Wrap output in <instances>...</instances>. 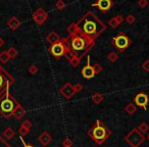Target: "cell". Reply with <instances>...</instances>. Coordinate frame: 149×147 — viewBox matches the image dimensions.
Listing matches in <instances>:
<instances>
[{"label": "cell", "instance_id": "cell-1", "mask_svg": "<svg viewBox=\"0 0 149 147\" xmlns=\"http://www.w3.org/2000/svg\"><path fill=\"white\" fill-rule=\"evenodd\" d=\"M61 41L81 60L95 45V40L86 36L80 32V30H78L77 33L74 35H68V37L62 38Z\"/></svg>", "mask_w": 149, "mask_h": 147}, {"label": "cell", "instance_id": "cell-2", "mask_svg": "<svg viewBox=\"0 0 149 147\" xmlns=\"http://www.w3.org/2000/svg\"><path fill=\"white\" fill-rule=\"evenodd\" d=\"M77 26L80 32L85 34L86 36L96 40L106 30V25L92 11H87L81 19L78 21Z\"/></svg>", "mask_w": 149, "mask_h": 147}, {"label": "cell", "instance_id": "cell-3", "mask_svg": "<svg viewBox=\"0 0 149 147\" xmlns=\"http://www.w3.org/2000/svg\"><path fill=\"white\" fill-rule=\"evenodd\" d=\"M88 134L98 145H101L109 138L112 132L104 125V123H102L100 120H97L95 125L88 131Z\"/></svg>", "mask_w": 149, "mask_h": 147}, {"label": "cell", "instance_id": "cell-4", "mask_svg": "<svg viewBox=\"0 0 149 147\" xmlns=\"http://www.w3.org/2000/svg\"><path fill=\"white\" fill-rule=\"evenodd\" d=\"M17 103L19 101L10 95L9 89H7L3 95L0 96V114L5 118H9Z\"/></svg>", "mask_w": 149, "mask_h": 147}, {"label": "cell", "instance_id": "cell-5", "mask_svg": "<svg viewBox=\"0 0 149 147\" xmlns=\"http://www.w3.org/2000/svg\"><path fill=\"white\" fill-rule=\"evenodd\" d=\"M146 137L144 134L140 132L138 129H132L128 135L125 136V141L130 145L131 147H139L145 141Z\"/></svg>", "mask_w": 149, "mask_h": 147}, {"label": "cell", "instance_id": "cell-6", "mask_svg": "<svg viewBox=\"0 0 149 147\" xmlns=\"http://www.w3.org/2000/svg\"><path fill=\"white\" fill-rule=\"evenodd\" d=\"M111 44L118 50L120 52H125L126 49H128L129 46L132 44V40L124 33L120 32L116 36H114L111 39Z\"/></svg>", "mask_w": 149, "mask_h": 147}, {"label": "cell", "instance_id": "cell-7", "mask_svg": "<svg viewBox=\"0 0 149 147\" xmlns=\"http://www.w3.org/2000/svg\"><path fill=\"white\" fill-rule=\"evenodd\" d=\"M15 83V79L10 76V74L6 72L2 66L0 65V96L3 95L7 89H9L10 85Z\"/></svg>", "mask_w": 149, "mask_h": 147}, {"label": "cell", "instance_id": "cell-8", "mask_svg": "<svg viewBox=\"0 0 149 147\" xmlns=\"http://www.w3.org/2000/svg\"><path fill=\"white\" fill-rule=\"evenodd\" d=\"M49 51L51 53V55L56 59H59L60 57L64 56V52H65V45L63 44V42L60 40L59 42L53 44L50 46Z\"/></svg>", "mask_w": 149, "mask_h": 147}, {"label": "cell", "instance_id": "cell-9", "mask_svg": "<svg viewBox=\"0 0 149 147\" xmlns=\"http://www.w3.org/2000/svg\"><path fill=\"white\" fill-rule=\"evenodd\" d=\"M48 19V13L44 10V8L39 7L36 9V11L33 13V20L38 26H42Z\"/></svg>", "mask_w": 149, "mask_h": 147}, {"label": "cell", "instance_id": "cell-10", "mask_svg": "<svg viewBox=\"0 0 149 147\" xmlns=\"http://www.w3.org/2000/svg\"><path fill=\"white\" fill-rule=\"evenodd\" d=\"M112 5H113L112 0H97L96 2L92 3V6L97 7V8L103 13L109 11L110 9H111Z\"/></svg>", "mask_w": 149, "mask_h": 147}, {"label": "cell", "instance_id": "cell-11", "mask_svg": "<svg viewBox=\"0 0 149 147\" xmlns=\"http://www.w3.org/2000/svg\"><path fill=\"white\" fill-rule=\"evenodd\" d=\"M59 93L63 96L65 99H70L74 94L77 93L76 90H74V87L70 83H65L59 90Z\"/></svg>", "mask_w": 149, "mask_h": 147}, {"label": "cell", "instance_id": "cell-12", "mask_svg": "<svg viewBox=\"0 0 149 147\" xmlns=\"http://www.w3.org/2000/svg\"><path fill=\"white\" fill-rule=\"evenodd\" d=\"M134 103L136 104V106H139V107L146 109L147 104L149 103V98L144 92H140V93H138L135 96Z\"/></svg>", "mask_w": 149, "mask_h": 147}, {"label": "cell", "instance_id": "cell-13", "mask_svg": "<svg viewBox=\"0 0 149 147\" xmlns=\"http://www.w3.org/2000/svg\"><path fill=\"white\" fill-rule=\"evenodd\" d=\"M82 76H83L85 79L90 80V79H93L94 76H95V72H94L93 70V66L90 64V57L87 58V64L82 68V72H81Z\"/></svg>", "mask_w": 149, "mask_h": 147}, {"label": "cell", "instance_id": "cell-14", "mask_svg": "<svg viewBox=\"0 0 149 147\" xmlns=\"http://www.w3.org/2000/svg\"><path fill=\"white\" fill-rule=\"evenodd\" d=\"M38 141H39L40 144H41L42 146L46 147L51 143L52 137H51V135L47 132V131H44L43 133H41V134L39 135V137H38Z\"/></svg>", "mask_w": 149, "mask_h": 147}, {"label": "cell", "instance_id": "cell-15", "mask_svg": "<svg viewBox=\"0 0 149 147\" xmlns=\"http://www.w3.org/2000/svg\"><path fill=\"white\" fill-rule=\"evenodd\" d=\"M11 116L15 118H17V120H21V118H23L26 116V109L24 108V106H22V104L17 103V105L13 109Z\"/></svg>", "mask_w": 149, "mask_h": 147}, {"label": "cell", "instance_id": "cell-16", "mask_svg": "<svg viewBox=\"0 0 149 147\" xmlns=\"http://www.w3.org/2000/svg\"><path fill=\"white\" fill-rule=\"evenodd\" d=\"M21 25H22V22L19 21L17 17H13L8 22H7V27H8L11 31H15V30H17Z\"/></svg>", "mask_w": 149, "mask_h": 147}, {"label": "cell", "instance_id": "cell-17", "mask_svg": "<svg viewBox=\"0 0 149 147\" xmlns=\"http://www.w3.org/2000/svg\"><path fill=\"white\" fill-rule=\"evenodd\" d=\"M60 40H61V38H60L59 36L57 35V33H55L54 31L50 32V33L46 36V41H47L50 45H53V44L57 43Z\"/></svg>", "mask_w": 149, "mask_h": 147}, {"label": "cell", "instance_id": "cell-18", "mask_svg": "<svg viewBox=\"0 0 149 147\" xmlns=\"http://www.w3.org/2000/svg\"><path fill=\"white\" fill-rule=\"evenodd\" d=\"M125 111H126L128 114H130V116L134 114L135 112L137 111V106H136V104H135L134 102H131V103L127 104V106L125 107Z\"/></svg>", "mask_w": 149, "mask_h": 147}, {"label": "cell", "instance_id": "cell-19", "mask_svg": "<svg viewBox=\"0 0 149 147\" xmlns=\"http://www.w3.org/2000/svg\"><path fill=\"white\" fill-rule=\"evenodd\" d=\"M15 132L11 128H6L3 131V137H4L5 139H7V140L13 139V137H15Z\"/></svg>", "mask_w": 149, "mask_h": 147}, {"label": "cell", "instance_id": "cell-20", "mask_svg": "<svg viewBox=\"0 0 149 147\" xmlns=\"http://www.w3.org/2000/svg\"><path fill=\"white\" fill-rule=\"evenodd\" d=\"M78 30H79V28L77 26V23H72L66 28V32L68 33V35H74V34L77 33Z\"/></svg>", "mask_w": 149, "mask_h": 147}, {"label": "cell", "instance_id": "cell-21", "mask_svg": "<svg viewBox=\"0 0 149 147\" xmlns=\"http://www.w3.org/2000/svg\"><path fill=\"white\" fill-rule=\"evenodd\" d=\"M103 100H104V96L102 95V94L98 93V92H97V93H94L93 95H92V101H93L95 104L101 103Z\"/></svg>", "mask_w": 149, "mask_h": 147}, {"label": "cell", "instance_id": "cell-22", "mask_svg": "<svg viewBox=\"0 0 149 147\" xmlns=\"http://www.w3.org/2000/svg\"><path fill=\"white\" fill-rule=\"evenodd\" d=\"M138 129L139 131H140L142 134H144V133H147L149 131V126H148V124L147 123H145V122H142V123H140L139 124V126H138Z\"/></svg>", "mask_w": 149, "mask_h": 147}, {"label": "cell", "instance_id": "cell-23", "mask_svg": "<svg viewBox=\"0 0 149 147\" xmlns=\"http://www.w3.org/2000/svg\"><path fill=\"white\" fill-rule=\"evenodd\" d=\"M9 59H10V58H9L6 51H2L0 53V62H1V63H7V62L9 61Z\"/></svg>", "mask_w": 149, "mask_h": 147}, {"label": "cell", "instance_id": "cell-24", "mask_svg": "<svg viewBox=\"0 0 149 147\" xmlns=\"http://www.w3.org/2000/svg\"><path fill=\"white\" fill-rule=\"evenodd\" d=\"M63 44H64V43H63ZM64 45H65V44H64ZM64 56H65L66 59H68V61H70V60L72 59V58H74L76 55H74V52H72V50H70V48H68V46L65 45V52H64Z\"/></svg>", "mask_w": 149, "mask_h": 147}, {"label": "cell", "instance_id": "cell-25", "mask_svg": "<svg viewBox=\"0 0 149 147\" xmlns=\"http://www.w3.org/2000/svg\"><path fill=\"white\" fill-rule=\"evenodd\" d=\"M70 63L72 68H78V66L80 65V63H81V59H80L79 57H77V56H74V58H72V59L70 60Z\"/></svg>", "mask_w": 149, "mask_h": 147}, {"label": "cell", "instance_id": "cell-26", "mask_svg": "<svg viewBox=\"0 0 149 147\" xmlns=\"http://www.w3.org/2000/svg\"><path fill=\"white\" fill-rule=\"evenodd\" d=\"M6 52H7V54H8V56H9V58H10V59L15 58V56L17 55V53H19V52H17V50L15 49V47H10Z\"/></svg>", "mask_w": 149, "mask_h": 147}, {"label": "cell", "instance_id": "cell-27", "mask_svg": "<svg viewBox=\"0 0 149 147\" xmlns=\"http://www.w3.org/2000/svg\"><path fill=\"white\" fill-rule=\"evenodd\" d=\"M107 59L109 60L110 62H116V60L118 59V56L116 52H109L107 55Z\"/></svg>", "mask_w": 149, "mask_h": 147}, {"label": "cell", "instance_id": "cell-28", "mask_svg": "<svg viewBox=\"0 0 149 147\" xmlns=\"http://www.w3.org/2000/svg\"><path fill=\"white\" fill-rule=\"evenodd\" d=\"M74 142L70 138H64L62 141V147H72Z\"/></svg>", "mask_w": 149, "mask_h": 147}, {"label": "cell", "instance_id": "cell-29", "mask_svg": "<svg viewBox=\"0 0 149 147\" xmlns=\"http://www.w3.org/2000/svg\"><path fill=\"white\" fill-rule=\"evenodd\" d=\"M126 22L129 25H134V23L136 22V17L134 15H128L126 17Z\"/></svg>", "mask_w": 149, "mask_h": 147}, {"label": "cell", "instance_id": "cell-30", "mask_svg": "<svg viewBox=\"0 0 149 147\" xmlns=\"http://www.w3.org/2000/svg\"><path fill=\"white\" fill-rule=\"evenodd\" d=\"M38 70H39V68H38L35 64H32V65H30V68H28V72H29L31 75H36L38 72Z\"/></svg>", "mask_w": 149, "mask_h": 147}, {"label": "cell", "instance_id": "cell-31", "mask_svg": "<svg viewBox=\"0 0 149 147\" xmlns=\"http://www.w3.org/2000/svg\"><path fill=\"white\" fill-rule=\"evenodd\" d=\"M65 5L66 4H65V2H64L63 0H57V2L55 3V7L57 9H59V10H60V9H63L64 7H65Z\"/></svg>", "mask_w": 149, "mask_h": 147}, {"label": "cell", "instance_id": "cell-32", "mask_svg": "<svg viewBox=\"0 0 149 147\" xmlns=\"http://www.w3.org/2000/svg\"><path fill=\"white\" fill-rule=\"evenodd\" d=\"M93 70H94V72H95V75H98V74H100V72H102V66L100 65L99 63H95L93 65Z\"/></svg>", "mask_w": 149, "mask_h": 147}, {"label": "cell", "instance_id": "cell-33", "mask_svg": "<svg viewBox=\"0 0 149 147\" xmlns=\"http://www.w3.org/2000/svg\"><path fill=\"white\" fill-rule=\"evenodd\" d=\"M108 25H109L110 27L112 28V29H116V28H118V26H120L114 17H112V19H110L109 21H108Z\"/></svg>", "mask_w": 149, "mask_h": 147}, {"label": "cell", "instance_id": "cell-34", "mask_svg": "<svg viewBox=\"0 0 149 147\" xmlns=\"http://www.w3.org/2000/svg\"><path fill=\"white\" fill-rule=\"evenodd\" d=\"M22 127H24V128H26L27 130H31V128H32V123L30 122L29 120H26V121H24L23 123H22Z\"/></svg>", "mask_w": 149, "mask_h": 147}, {"label": "cell", "instance_id": "cell-35", "mask_svg": "<svg viewBox=\"0 0 149 147\" xmlns=\"http://www.w3.org/2000/svg\"><path fill=\"white\" fill-rule=\"evenodd\" d=\"M29 132H30L29 130H27V129L24 128V127H22V126H21V128H19V135H21V137L27 136V135L29 134Z\"/></svg>", "mask_w": 149, "mask_h": 147}, {"label": "cell", "instance_id": "cell-36", "mask_svg": "<svg viewBox=\"0 0 149 147\" xmlns=\"http://www.w3.org/2000/svg\"><path fill=\"white\" fill-rule=\"evenodd\" d=\"M138 5L140 8H145L148 5V0H138Z\"/></svg>", "mask_w": 149, "mask_h": 147}, {"label": "cell", "instance_id": "cell-37", "mask_svg": "<svg viewBox=\"0 0 149 147\" xmlns=\"http://www.w3.org/2000/svg\"><path fill=\"white\" fill-rule=\"evenodd\" d=\"M0 147H11V146L2 138V137L0 136Z\"/></svg>", "mask_w": 149, "mask_h": 147}, {"label": "cell", "instance_id": "cell-38", "mask_svg": "<svg viewBox=\"0 0 149 147\" xmlns=\"http://www.w3.org/2000/svg\"><path fill=\"white\" fill-rule=\"evenodd\" d=\"M142 68L145 70V72H149V60H145L142 64Z\"/></svg>", "mask_w": 149, "mask_h": 147}, {"label": "cell", "instance_id": "cell-39", "mask_svg": "<svg viewBox=\"0 0 149 147\" xmlns=\"http://www.w3.org/2000/svg\"><path fill=\"white\" fill-rule=\"evenodd\" d=\"M114 19L116 20V22H118V25H120V24L124 22V17H123V15H118L116 17H114Z\"/></svg>", "mask_w": 149, "mask_h": 147}, {"label": "cell", "instance_id": "cell-40", "mask_svg": "<svg viewBox=\"0 0 149 147\" xmlns=\"http://www.w3.org/2000/svg\"><path fill=\"white\" fill-rule=\"evenodd\" d=\"M74 90H76V92H77V93H78V92H80V91H82V90H83V86H82L80 83H78L77 85H74Z\"/></svg>", "mask_w": 149, "mask_h": 147}, {"label": "cell", "instance_id": "cell-41", "mask_svg": "<svg viewBox=\"0 0 149 147\" xmlns=\"http://www.w3.org/2000/svg\"><path fill=\"white\" fill-rule=\"evenodd\" d=\"M21 140H22V142H23V145H24V147H35V146H33L32 144H27V143L24 141V139H23V137H21Z\"/></svg>", "mask_w": 149, "mask_h": 147}, {"label": "cell", "instance_id": "cell-42", "mask_svg": "<svg viewBox=\"0 0 149 147\" xmlns=\"http://www.w3.org/2000/svg\"><path fill=\"white\" fill-rule=\"evenodd\" d=\"M3 44H4V41H3V39L1 37H0V48L2 47L3 46Z\"/></svg>", "mask_w": 149, "mask_h": 147}, {"label": "cell", "instance_id": "cell-43", "mask_svg": "<svg viewBox=\"0 0 149 147\" xmlns=\"http://www.w3.org/2000/svg\"><path fill=\"white\" fill-rule=\"evenodd\" d=\"M146 138H147V139H148V140H149V133H148V134H147V137H146Z\"/></svg>", "mask_w": 149, "mask_h": 147}]
</instances>
